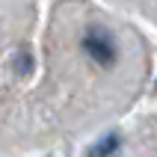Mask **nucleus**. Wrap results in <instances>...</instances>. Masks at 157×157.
I'll return each mask as SVG.
<instances>
[{
  "mask_svg": "<svg viewBox=\"0 0 157 157\" xmlns=\"http://www.w3.org/2000/svg\"><path fill=\"white\" fill-rule=\"evenodd\" d=\"M83 51H86L95 62L110 65V62H116V56H119V44H116V39L107 33V30L89 27L86 36H83Z\"/></svg>",
  "mask_w": 157,
  "mask_h": 157,
  "instance_id": "1",
  "label": "nucleus"
}]
</instances>
